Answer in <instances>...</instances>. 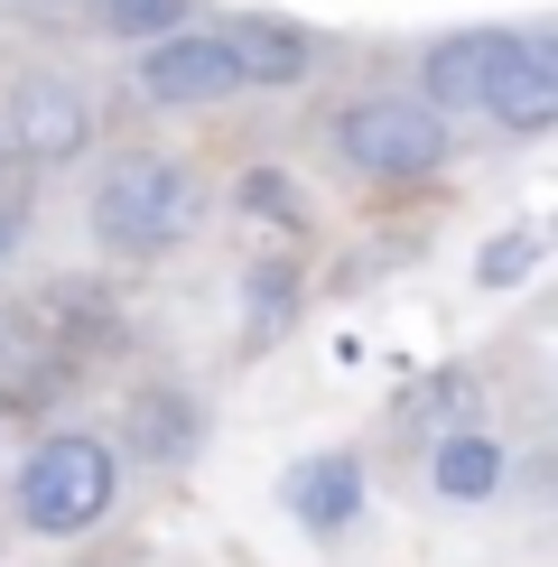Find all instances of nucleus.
<instances>
[{
    "label": "nucleus",
    "mask_w": 558,
    "mask_h": 567,
    "mask_svg": "<svg viewBox=\"0 0 558 567\" xmlns=\"http://www.w3.org/2000/svg\"><path fill=\"white\" fill-rule=\"evenodd\" d=\"M186 224H196V177L177 168V158H112V177L93 186V233H103L112 251H131V261H149V251L186 243Z\"/></svg>",
    "instance_id": "1"
},
{
    "label": "nucleus",
    "mask_w": 558,
    "mask_h": 567,
    "mask_svg": "<svg viewBox=\"0 0 558 567\" xmlns=\"http://www.w3.org/2000/svg\"><path fill=\"white\" fill-rule=\"evenodd\" d=\"M112 446L103 437H46L29 465H19V522H29L38 539H75V530H93L112 512Z\"/></svg>",
    "instance_id": "2"
},
{
    "label": "nucleus",
    "mask_w": 558,
    "mask_h": 567,
    "mask_svg": "<svg viewBox=\"0 0 558 567\" xmlns=\"http://www.w3.org/2000/svg\"><path fill=\"white\" fill-rule=\"evenodd\" d=\"M326 140H335L363 177H428V168H447V112L410 103V93H354Z\"/></svg>",
    "instance_id": "3"
},
{
    "label": "nucleus",
    "mask_w": 558,
    "mask_h": 567,
    "mask_svg": "<svg viewBox=\"0 0 558 567\" xmlns=\"http://www.w3.org/2000/svg\"><path fill=\"white\" fill-rule=\"evenodd\" d=\"M93 140V103L65 75H19L10 103H0V150L29 158V168H65Z\"/></svg>",
    "instance_id": "4"
},
{
    "label": "nucleus",
    "mask_w": 558,
    "mask_h": 567,
    "mask_svg": "<svg viewBox=\"0 0 558 567\" xmlns=\"http://www.w3.org/2000/svg\"><path fill=\"white\" fill-rule=\"evenodd\" d=\"M140 93H149V103H168V112H196V103H224V93H242L232 38H196V29L149 38V56H140Z\"/></svg>",
    "instance_id": "5"
},
{
    "label": "nucleus",
    "mask_w": 558,
    "mask_h": 567,
    "mask_svg": "<svg viewBox=\"0 0 558 567\" xmlns=\"http://www.w3.org/2000/svg\"><path fill=\"white\" fill-rule=\"evenodd\" d=\"M512 29H465V38H437L428 47V75H418V103L428 112H484L494 103V84H503V65H512Z\"/></svg>",
    "instance_id": "6"
},
{
    "label": "nucleus",
    "mask_w": 558,
    "mask_h": 567,
    "mask_svg": "<svg viewBox=\"0 0 558 567\" xmlns=\"http://www.w3.org/2000/svg\"><path fill=\"white\" fill-rule=\"evenodd\" d=\"M484 112H494V122H503L512 140H540V131L558 122V47H549V38H521Z\"/></svg>",
    "instance_id": "7"
},
{
    "label": "nucleus",
    "mask_w": 558,
    "mask_h": 567,
    "mask_svg": "<svg viewBox=\"0 0 558 567\" xmlns=\"http://www.w3.org/2000/svg\"><path fill=\"white\" fill-rule=\"evenodd\" d=\"M279 503H289L308 530H344L363 512V465L354 456H308L289 484H279Z\"/></svg>",
    "instance_id": "8"
},
{
    "label": "nucleus",
    "mask_w": 558,
    "mask_h": 567,
    "mask_svg": "<svg viewBox=\"0 0 558 567\" xmlns=\"http://www.w3.org/2000/svg\"><path fill=\"white\" fill-rule=\"evenodd\" d=\"M232 65H242V84H298L317 65L308 29H289V19H242L232 29Z\"/></svg>",
    "instance_id": "9"
},
{
    "label": "nucleus",
    "mask_w": 558,
    "mask_h": 567,
    "mask_svg": "<svg viewBox=\"0 0 558 567\" xmlns=\"http://www.w3.org/2000/svg\"><path fill=\"white\" fill-rule=\"evenodd\" d=\"M122 429H131V446H140L149 465H177L186 446H196V400H186V391H140Z\"/></svg>",
    "instance_id": "10"
},
{
    "label": "nucleus",
    "mask_w": 558,
    "mask_h": 567,
    "mask_svg": "<svg viewBox=\"0 0 558 567\" xmlns=\"http://www.w3.org/2000/svg\"><path fill=\"white\" fill-rule=\"evenodd\" d=\"M494 484H503V446L484 437V429L437 437V493H447V503H484Z\"/></svg>",
    "instance_id": "11"
},
{
    "label": "nucleus",
    "mask_w": 558,
    "mask_h": 567,
    "mask_svg": "<svg viewBox=\"0 0 558 567\" xmlns=\"http://www.w3.org/2000/svg\"><path fill=\"white\" fill-rule=\"evenodd\" d=\"M289 317H298V261H261L242 279V336L251 344H279Z\"/></svg>",
    "instance_id": "12"
},
{
    "label": "nucleus",
    "mask_w": 558,
    "mask_h": 567,
    "mask_svg": "<svg viewBox=\"0 0 558 567\" xmlns=\"http://www.w3.org/2000/svg\"><path fill=\"white\" fill-rule=\"evenodd\" d=\"M530 270H540V233H494V243L475 251V279H484V289H521Z\"/></svg>",
    "instance_id": "13"
},
{
    "label": "nucleus",
    "mask_w": 558,
    "mask_h": 567,
    "mask_svg": "<svg viewBox=\"0 0 558 567\" xmlns=\"http://www.w3.org/2000/svg\"><path fill=\"white\" fill-rule=\"evenodd\" d=\"M56 391H65V353H10L0 363V400H19V410H38Z\"/></svg>",
    "instance_id": "14"
},
{
    "label": "nucleus",
    "mask_w": 558,
    "mask_h": 567,
    "mask_svg": "<svg viewBox=\"0 0 558 567\" xmlns=\"http://www.w3.org/2000/svg\"><path fill=\"white\" fill-rule=\"evenodd\" d=\"M232 205H242L251 224H308V215H298V186L279 177V168H251L242 186H232Z\"/></svg>",
    "instance_id": "15"
},
{
    "label": "nucleus",
    "mask_w": 558,
    "mask_h": 567,
    "mask_svg": "<svg viewBox=\"0 0 558 567\" xmlns=\"http://www.w3.org/2000/svg\"><path fill=\"white\" fill-rule=\"evenodd\" d=\"M103 19H112V38H168V29H186V0H103Z\"/></svg>",
    "instance_id": "16"
},
{
    "label": "nucleus",
    "mask_w": 558,
    "mask_h": 567,
    "mask_svg": "<svg viewBox=\"0 0 558 567\" xmlns=\"http://www.w3.org/2000/svg\"><path fill=\"white\" fill-rule=\"evenodd\" d=\"M19 251V205H0V261Z\"/></svg>",
    "instance_id": "17"
}]
</instances>
